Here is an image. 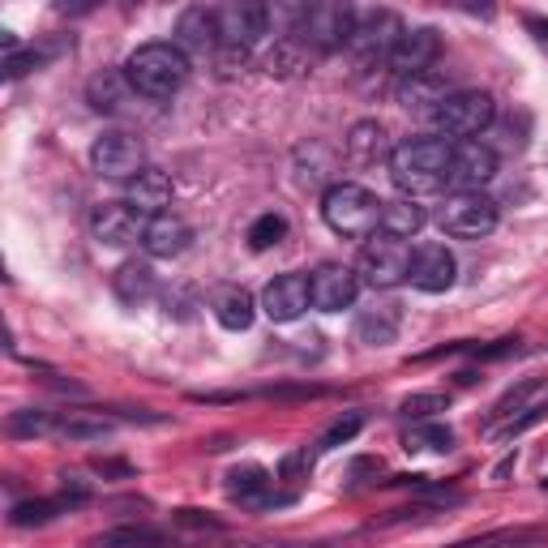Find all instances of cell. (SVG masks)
<instances>
[{
    "label": "cell",
    "mask_w": 548,
    "mask_h": 548,
    "mask_svg": "<svg viewBox=\"0 0 548 548\" xmlns=\"http://www.w3.org/2000/svg\"><path fill=\"white\" fill-rule=\"evenodd\" d=\"M390 180L403 197H429L437 189H446L450 176V142L441 137H407V142L394 146L390 155Z\"/></svg>",
    "instance_id": "cell-1"
},
{
    "label": "cell",
    "mask_w": 548,
    "mask_h": 548,
    "mask_svg": "<svg viewBox=\"0 0 548 548\" xmlns=\"http://www.w3.org/2000/svg\"><path fill=\"white\" fill-rule=\"evenodd\" d=\"M382 197L369 193L356 180H334V185L322 193V219L334 236L343 240H369L382 227Z\"/></svg>",
    "instance_id": "cell-2"
},
{
    "label": "cell",
    "mask_w": 548,
    "mask_h": 548,
    "mask_svg": "<svg viewBox=\"0 0 548 548\" xmlns=\"http://www.w3.org/2000/svg\"><path fill=\"white\" fill-rule=\"evenodd\" d=\"M125 78L137 95L146 99H172L189 78V56L176 43H142L125 60Z\"/></svg>",
    "instance_id": "cell-3"
},
{
    "label": "cell",
    "mask_w": 548,
    "mask_h": 548,
    "mask_svg": "<svg viewBox=\"0 0 548 548\" xmlns=\"http://www.w3.org/2000/svg\"><path fill=\"white\" fill-rule=\"evenodd\" d=\"M493 120H497V103H493L489 90H454V95L429 116V125L441 142H446V137H454V142H476Z\"/></svg>",
    "instance_id": "cell-4"
},
{
    "label": "cell",
    "mask_w": 548,
    "mask_h": 548,
    "mask_svg": "<svg viewBox=\"0 0 548 548\" xmlns=\"http://www.w3.org/2000/svg\"><path fill=\"white\" fill-rule=\"evenodd\" d=\"M352 26H356V9L326 0V5H304V18H300L292 39H300L313 56H330V52L347 48Z\"/></svg>",
    "instance_id": "cell-5"
},
{
    "label": "cell",
    "mask_w": 548,
    "mask_h": 548,
    "mask_svg": "<svg viewBox=\"0 0 548 548\" xmlns=\"http://www.w3.org/2000/svg\"><path fill=\"white\" fill-rule=\"evenodd\" d=\"M407 270H411V249L407 240L394 236H369L356 257V279L373 287V292H390V287L407 283Z\"/></svg>",
    "instance_id": "cell-6"
},
{
    "label": "cell",
    "mask_w": 548,
    "mask_h": 548,
    "mask_svg": "<svg viewBox=\"0 0 548 548\" xmlns=\"http://www.w3.org/2000/svg\"><path fill=\"white\" fill-rule=\"evenodd\" d=\"M437 227L454 240H484L497 227V202L489 193H450L437 206Z\"/></svg>",
    "instance_id": "cell-7"
},
{
    "label": "cell",
    "mask_w": 548,
    "mask_h": 548,
    "mask_svg": "<svg viewBox=\"0 0 548 548\" xmlns=\"http://www.w3.org/2000/svg\"><path fill=\"white\" fill-rule=\"evenodd\" d=\"M399 35H403V22L394 9H356L347 52L356 56V65H377V60H390V48L399 43Z\"/></svg>",
    "instance_id": "cell-8"
},
{
    "label": "cell",
    "mask_w": 548,
    "mask_h": 548,
    "mask_svg": "<svg viewBox=\"0 0 548 548\" xmlns=\"http://www.w3.org/2000/svg\"><path fill=\"white\" fill-rule=\"evenodd\" d=\"M90 167H95L103 180H125L129 185L133 176L146 172V146L125 129H108L90 146Z\"/></svg>",
    "instance_id": "cell-9"
},
{
    "label": "cell",
    "mask_w": 548,
    "mask_h": 548,
    "mask_svg": "<svg viewBox=\"0 0 548 548\" xmlns=\"http://www.w3.org/2000/svg\"><path fill=\"white\" fill-rule=\"evenodd\" d=\"M497 176V150L484 142H459L450 146V193H484V185Z\"/></svg>",
    "instance_id": "cell-10"
},
{
    "label": "cell",
    "mask_w": 548,
    "mask_h": 548,
    "mask_svg": "<svg viewBox=\"0 0 548 548\" xmlns=\"http://www.w3.org/2000/svg\"><path fill=\"white\" fill-rule=\"evenodd\" d=\"M266 35H270V9L266 5L236 0V5H223L219 9V48H245V52H253Z\"/></svg>",
    "instance_id": "cell-11"
},
{
    "label": "cell",
    "mask_w": 548,
    "mask_h": 548,
    "mask_svg": "<svg viewBox=\"0 0 548 548\" xmlns=\"http://www.w3.org/2000/svg\"><path fill=\"white\" fill-rule=\"evenodd\" d=\"M356 292H360V279L352 266H339V262H322L313 274H309V300L313 309L322 313H343L356 304Z\"/></svg>",
    "instance_id": "cell-12"
},
{
    "label": "cell",
    "mask_w": 548,
    "mask_h": 548,
    "mask_svg": "<svg viewBox=\"0 0 548 548\" xmlns=\"http://www.w3.org/2000/svg\"><path fill=\"white\" fill-rule=\"evenodd\" d=\"M454 279H459V266H454V253L446 245H420L411 249V270H407V283L424 296H441L450 292Z\"/></svg>",
    "instance_id": "cell-13"
},
{
    "label": "cell",
    "mask_w": 548,
    "mask_h": 548,
    "mask_svg": "<svg viewBox=\"0 0 548 548\" xmlns=\"http://www.w3.org/2000/svg\"><path fill=\"white\" fill-rule=\"evenodd\" d=\"M146 223L137 219V210L129 202H99L90 210V236L108 249H125L133 240H142Z\"/></svg>",
    "instance_id": "cell-14"
},
{
    "label": "cell",
    "mask_w": 548,
    "mask_h": 548,
    "mask_svg": "<svg viewBox=\"0 0 548 548\" xmlns=\"http://www.w3.org/2000/svg\"><path fill=\"white\" fill-rule=\"evenodd\" d=\"M441 52V35H437V26H411L399 35V43L390 48V60L386 65L399 73V78H416V73H424L437 60Z\"/></svg>",
    "instance_id": "cell-15"
},
{
    "label": "cell",
    "mask_w": 548,
    "mask_h": 548,
    "mask_svg": "<svg viewBox=\"0 0 548 548\" xmlns=\"http://www.w3.org/2000/svg\"><path fill=\"white\" fill-rule=\"evenodd\" d=\"M227 497L236 506H249V510H266V506H287L292 497H279L274 493V476L262 463H240L227 471Z\"/></svg>",
    "instance_id": "cell-16"
},
{
    "label": "cell",
    "mask_w": 548,
    "mask_h": 548,
    "mask_svg": "<svg viewBox=\"0 0 548 548\" xmlns=\"http://www.w3.org/2000/svg\"><path fill=\"white\" fill-rule=\"evenodd\" d=\"M176 48L185 56H210L219 52V9L189 5L176 22Z\"/></svg>",
    "instance_id": "cell-17"
},
{
    "label": "cell",
    "mask_w": 548,
    "mask_h": 548,
    "mask_svg": "<svg viewBox=\"0 0 548 548\" xmlns=\"http://www.w3.org/2000/svg\"><path fill=\"white\" fill-rule=\"evenodd\" d=\"M450 95L454 90L446 82V73H437V69H424V73H416V78H399V90H394L399 108L416 112V116H433Z\"/></svg>",
    "instance_id": "cell-18"
},
{
    "label": "cell",
    "mask_w": 548,
    "mask_h": 548,
    "mask_svg": "<svg viewBox=\"0 0 548 548\" xmlns=\"http://www.w3.org/2000/svg\"><path fill=\"white\" fill-rule=\"evenodd\" d=\"M309 304L313 300H309V279H304V274H279L262 292V309L270 322H296Z\"/></svg>",
    "instance_id": "cell-19"
},
{
    "label": "cell",
    "mask_w": 548,
    "mask_h": 548,
    "mask_svg": "<svg viewBox=\"0 0 548 548\" xmlns=\"http://www.w3.org/2000/svg\"><path fill=\"white\" fill-rule=\"evenodd\" d=\"M390 155H394V146H390V137L377 120H356L343 137V159L352 167H360V172L364 167H377V163H390Z\"/></svg>",
    "instance_id": "cell-20"
},
{
    "label": "cell",
    "mask_w": 548,
    "mask_h": 548,
    "mask_svg": "<svg viewBox=\"0 0 548 548\" xmlns=\"http://www.w3.org/2000/svg\"><path fill=\"white\" fill-rule=\"evenodd\" d=\"M172 176L159 172V167H146L142 176H133L129 180V189H125V202L137 210V219H159L167 215V206H172Z\"/></svg>",
    "instance_id": "cell-21"
},
{
    "label": "cell",
    "mask_w": 548,
    "mask_h": 548,
    "mask_svg": "<svg viewBox=\"0 0 548 548\" xmlns=\"http://www.w3.org/2000/svg\"><path fill=\"white\" fill-rule=\"evenodd\" d=\"M189 245H193V227L180 219V215H159V219H150L146 232H142V249H146L150 257H163V262L180 257Z\"/></svg>",
    "instance_id": "cell-22"
},
{
    "label": "cell",
    "mask_w": 548,
    "mask_h": 548,
    "mask_svg": "<svg viewBox=\"0 0 548 548\" xmlns=\"http://www.w3.org/2000/svg\"><path fill=\"white\" fill-rule=\"evenodd\" d=\"M112 292H116V300L125 304V309H142V304H150L159 296V279H155V270H150L146 262H125L112 274Z\"/></svg>",
    "instance_id": "cell-23"
},
{
    "label": "cell",
    "mask_w": 548,
    "mask_h": 548,
    "mask_svg": "<svg viewBox=\"0 0 548 548\" xmlns=\"http://www.w3.org/2000/svg\"><path fill=\"white\" fill-rule=\"evenodd\" d=\"M403 330V309L399 304H373V309H360L356 317V339L364 347H390Z\"/></svg>",
    "instance_id": "cell-24"
},
{
    "label": "cell",
    "mask_w": 548,
    "mask_h": 548,
    "mask_svg": "<svg viewBox=\"0 0 548 548\" xmlns=\"http://www.w3.org/2000/svg\"><path fill=\"white\" fill-rule=\"evenodd\" d=\"M210 313H215V322L223 330H249L253 326V317H257V304L253 296L245 292V287H215L210 292Z\"/></svg>",
    "instance_id": "cell-25"
},
{
    "label": "cell",
    "mask_w": 548,
    "mask_h": 548,
    "mask_svg": "<svg viewBox=\"0 0 548 548\" xmlns=\"http://www.w3.org/2000/svg\"><path fill=\"white\" fill-rule=\"evenodd\" d=\"M129 95H133V86H129L125 73H116V69H103V73H95V78L86 82V103L95 112H103V116L125 112Z\"/></svg>",
    "instance_id": "cell-26"
},
{
    "label": "cell",
    "mask_w": 548,
    "mask_h": 548,
    "mask_svg": "<svg viewBox=\"0 0 548 548\" xmlns=\"http://www.w3.org/2000/svg\"><path fill=\"white\" fill-rule=\"evenodd\" d=\"M86 548H180V540L155 527H112L90 540Z\"/></svg>",
    "instance_id": "cell-27"
},
{
    "label": "cell",
    "mask_w": 548,
    "mask_h": 548,
    "mask_svg": "<svg viewBox=\"0 0 548 548\" xmlns=\"http://www.w3.org/2000/svg\"><path fill=\"white\" fill-rule=\"evenodd\" d=\"M112 433H116L112 416H95V411H60L56 437H65V441H103Z\"/></svg>",
    "instance_id": "cell-28"
},
{
    "label": "cell",
    "mask_w": 548,
    "mask_h": 548,
    "mask_svg": "<svg viewBox=\"0 0 548 548\" xmlns=\"http://www.w3.org/2000/svg\"><path fill=\"white\" fill-rule=\"evenodd\" d=\"M420 227H424V206L411 202V197H394V202L382 206V236L411 240Z\"/></svg>",
    "instance_id": "cell-29"
},
{
    "label": "cell",
    "mask_w": 548,
    "mask_h": 548,
    "mask_svg": "<svg viewBox=\"0 0 548 548\" xmlns=\"http://www.w3.org/2000/svg\"><path fill=\"white\" fill-rule=\"evenodd\" d=\"M313 52L304 48L300 39H279L274 43V52H266V73H274V78H296V73H304L313 65Z\"/></svg>",
    "instance_id": "cell-30"
},
{
    "label": "cell",
    "mask_w": 548,
    "mask_h": 548,
    "mask_svg": "<svg viewBox=\"0 0 548 548\" xmlns=\"http://www.w3.org/2000/svg\"><path fill=\"white\" fill-rule=\"evenodd\" d=\"M9 437H56L60 429V411H48V407H22L9 416Z\"/></svg>",
    "instance_id": "cell-31"
},
{
    "label": "cell",
    "mask_w": 548,
    "mask_h": 548,
    "mask_svg": "<svg viewBox=\"0 0 548 548\" xmlns=\"http://www.w3.org/2000/svg\"><path fill=\"white\" fill-rule=\"evenodd\" d=\"M403 450L411 454H450L454 450V429H446V424H411V429L403 433Z\"/></svg>",
    "instance_id": "cell-32"
},
{
    "label": "cell",
    "mask_w": 548,
    "mask_h": 548,
    "mask_svg": "<svg viewBox=\"0 0 548 548\" xmlns=\"http://www.w3.org/2000/svg\"><path fill=\"white\" fill-rule=\"evenodd\" d=\"M454 548H544V531L540 527H510V531H489L480 540H463Z\"/></svg>",
    "instance_id": "cell-33"
},
{
    "label": "cell",
    "mask_w": 548,
    "mask_h": 548,
    "mask_svg": "<svg viewBox=\"0 0 548 548\" xmlns=\"http://www.w3.org/2000/svg\"><path fill=\"white\" fill-rule=\"evenodd\" d=\"M56 514H65V501L60 497H30V501L9 506V523L13 527H43V523H52Z\"/></svg>",
    "instance_id": "cell-34"
},
{
    "label": "cell",
    "mask_w": 548,
    "mask_h": 548,
    "mask_svg": "<svg viewBox=\"0 0 548 548\" xmlns=\"http://www.w3.org/2000/svg\"><path fill=\"white\" fill-rule=\"evenodd\" d=\"M283 236H287V219H283V215H274V210H266V215H257L253 227H249V249L266 253V249L279 245Z\"/></svg>",
    "instance_id": "cell-35"
},
{
    "label": "cell",
    "mask_w": 548,
    "mask_h": 548,
    "mask_svg": "<svg viewBox=\"0 0 548 548\" xmlns=\"http://www.w3.org/2000/svg\"><path fill=\"white\" fill-rule=\"evenodd\" d=\"M364 420H369V416H364V411H352V416H343V420H334L330 424V429L322 433V441H317V450H334V446H347V441H352L360 429H364Z\"/></svg>",
    "instance_id": "cell-36"
},
{
    "label": "cell",
    "mask_w": 548,
    "mask_h": 548,
    "mask_svg": "<svg viewBox=\"0 0 548 548\" xmlns=\"http://www.w3.org/2000/svg\"><path fill=\"white\" fill-rule=\"evenodd\" d=\"M544 382L540 377H527V382H519V386H510L506 394L497 399V407H493V416H514V411H527V399L536 394Z\"/></svg>",
    "instance_id": "cell-37"
},
{
    "label": "cell",
    "mask_w": 548,
    "mask_h": 548,
    "mask_svg": "<svg viewBox=\"0 0 548 548\" xmlns=\"http://www.w3.org/2000/svg\"><path fill=\"white\" fill-rule=\"evenodd\" d=\"M450 407V394H407L403 399V416H411V420H429L433 411H446Z\"/></svg>",
    "instance_id": "cell-38"
},
{
    "label": "cell",
    "mask_w": 548,
    "mask_h": 548,
    "mask_svg": "<svg viewBox=\"0 0 548 548\" xmlns=\"http://www.w3.org/2000/svg\"><path fill=\"white\" fill-rule=\"evenodd\" d=\"M544 416H548V403H536V407H527V411H523V416H519V420H510V424H506V429H493V437H497V441H514V437H519V433H527V429H531V424H540Z\"/></svg>",
    "instance_id": "cell-39"
},
{
    "label": "cell",
    "mask_w": 548,
    "mask_h": 548,
    "mask_svg": "<svg viewBox=\"0 0 548 548\" xmlns=\"http://www.w3.org/2000/svg\"><path fill=\"white\" fill-rule=\"evenodd\" d=\"M60 501H65V510H78L90 501V484L78 476V471H69V476H60Z\"/></svg>",
    "instance_id": "cell-40"
},
{
    "label": "cell",
    "mask_w": 548,
    "mask_h": 548,
    "mask_svg": "<svg viewBox=\"0 0 548 548\" xmlns=\"http://www.w3.org/2000/svg\"><path fill=\"white\" fill-rule=\"evenodd\" d=\"M48 56H52V52H35V48H30V52H13V56H5V78H9V82H13V78H22V73L39 69Z\"/></svg>",
    "instance_id": "cell-41"
},
{
    "label": "cell",
    "mask_w": 548,
    "mask_h": 548,
    "mask_svg": "<svg viewBox=\"0 0 548 548\" xmlns=\"http://www.w3.org/2000/svg\"><path fill=\"white\" fill-rule=\"evenodd\" d=\"M523 26L531 30V35H536V43H540V48H548V22H544V18H536V13H527V18H523Z\"/></svg>",
    "instance_id": "cell-42"
},
{
    "label": "cell",
    "mask_w": 548,
    "mask_h": 548,
    "mask_svg": "<svg viewBox=\"0 0 548 548\" xmlns=\"http://www.w3.org/2000/svg\"><path fill=\"white\" fill-rule=\"evenodd\" d=\"M95 471H99V476H125V480L133 476V467H129V463H112V459H99Z\"/></svg>",
    "instance_id": "cell-43"
},
{
    "label": "cell",
    "mask_w": 548,
    "mask_h": 548,
    "mask_svg": "<svg viewBox=\"0 0 548 548\" xmlns=\"http://www.w3.org/2000/svg\"><path fill=\"white\" fill-rule=\"evenodd\" d=\"M544 489H548V480H544Z\"/></svg>",
    "instance_id": "cell-44"
}]
</instances>
